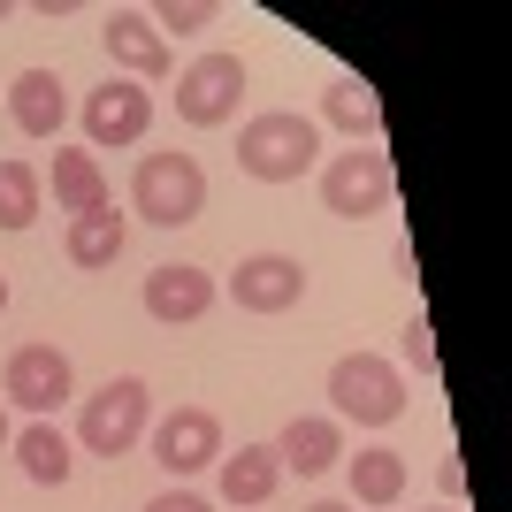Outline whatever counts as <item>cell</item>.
<instances>
[{"mask_svg": "<svg viewBox=\"0 0 512 512\" xmlns=\"http://www.w3.org/2000/svg\"><path fill=\"white\" fill-rule=\"evenodd\" d=\"M8 436H16V428H8V398H0V451H8Z\"/></svg>", "mask_w": 512, "mask_h": 512, "instance_id": "27", "label": "cell"}, {"mask_svg": "<svg viewBox=\"0 0 512 512\" xmlns=\"http://www.w3.org/2000/svg\"><path fill=\"white\" fill-rule=\"evenodd\" d=\"M39 207H46V176L8 153V161H0V230H31Z\"/></svg>", "mask_w": 512, "mask_h": 512, "instance_id": "21", "label": "cell"}, {"mask_svg": "<svg viewBox=\"0 0 512 512\" xmlns=\"http://www.w3.org/2000/svg\"><path fill=\"white\" fill-rule=\"evenodd\" d=\"M306 260H291V253H245L230 268V299H237V314H291V306L306 299Z\"/></svg>", "mask_w": 512, "mask_h": 512, "instance_id": "10", "label": "cell"}, {"mask_svg": "<svg viewBox=\"0 0 512 512\" xmlns=\"http://www.w3.org/2000/svg\"><path fill=\"white\" fill-rule=\"evenodd\" d=\"M329 421H360V428H390L398 413H406V375L390 360H375V352H344L337 367H329Z\"/></svg>", "mask_w": 512, "mask_h": 512, "instance_id": "5", "label": "cell"}, {"mask_svg": "<svg viewBox=\"0 0 512 512\" xmlns=\"http://www.w3.org/2000/svg\"><path fill=\"white\" fill-rule=\"evenodd\" d=\"M146 512H214V497H199V490H184V482H176V490H161Z\"/></svg>", "mask_w": 512, "mask_h": 512, "instance_id": "25", "label": "cell"}, {"mask_svg": "<svg viewBox=\"0 0 512 512\" xmlns=\"http://www.w3.org/2000/svg\"><path fill=\"white\" fill-rule=\"evenodd\" d=\"M130 207H138V222H153V230H184V222L207 214V169H199L192 153H176V146L138 153Z\"/></svg>", "mask_w": 512, "mask_h": 512, "instance_id": "3", "label": "cell"}, {"mask_svg": "<svg viewBox=\"0 0 512 512\" xmlns=\"http://www.w3.org/2000/svg\"><path fill=\"white\" fill-rule=\"evenodd\" d=\"M0 398L23 406L31 421H54V413L77 398V367H69L62 344H16V352H8V375H0Z\"/></svg>", "mask_w": 512, "mask_h": 512, "instance_id": "6", "label": "cell"}, {"mask_svg": "<svg viewBox=\"0 0 512 512\" xmlns=\"http://www.w3.org/2000/svg\"><path fill=\"white\" fill-rule=\"evenodd\" d=\"M0 314H8V276H0Z\"/></svg>", "mask_w": 512, "mask_h": 512, "instance_id": "28", "label": "cell"}, {"mask_svg": "<svg viewBox=\"0 0 512 512\" xmlns=\"http://www.w3.org/2000/svg\"><path fill=\"white\" fill-rule=\"evenodd\" d=\"M46 184H54V207H62L69 222H77V214H100V207H115V199H107V176H100V161H92L85 146H54V176H46Z\"/></svg>", "mask_w": 512, "mask_h": 512, "instance_id": "17", "label": "cell"}, {"mask_svg": "<svg viewBox=\"0 0 512 512\" xmlns=\"http://www.w3.org/2000/svg\"><path fill=\"white\" fill-rule=\"evenodd\" d=\"M146 444H153V467L161 474H207L214 459H222V421H214L207 406H176V413H161V421L146 428Z\"/></svg>", "mask_w": 512, "mask_h": 512, "instance_id": "8", "label": "cell"}, {"mask_svg": "<svg viewBox=\"0 0 512 512\" xmlns=\"http://www.w3.org/2000/svg\"><path fill=\"white\" fill-rule=\"evenodd\" d=\"M146 130H153V92L146 85H130V77H107L100 92H85V138L92 153H123V146H146Z\"/></svg>", "mask_w": 512, "mask_h": 512, "instance_id": "9", "label": "cell"}, {"mask_svg": "<svg viewBox=\"0 0 512 512\" xmlns=\"http://www.w3.org/2000/svg\"><path fill=\"white\" fill-rule=\"evenodd\" d=\"M214 299H222V283H214L207 268H192V260H161V268L146 276V314L161 321V329H192V321H207Z\"/></svg>", "mask_w": 512, "mask_h": 512, "instance_id": "12", "label": "cell"}, {"mask_svg": "<svg viewBox=\"0 0 512 512\" xmlns=\"http://www.w3.org/2000/svg\"><path fill=\"white\" fill-rule=\"evenodd\" d=\"M0 23H8V0H0Z\"/></svg>", "mask_w": 512, "mask_h": 512, "instance_id": "30", "label": "cell"}, {"mask_svg": "<svg viewBox=\"0 0 512 512\" xmlns=\"http://www.w3.org/2000/svg\"><path fill=\"white\" fill-rule=\"evenodd\" d=\"M153 31H176V39H199V31H214L222 23V0H169V8H146Z\"/></svg>", "mask_w": 512, "mask_h": 512, "instance_id": "22", "label": "cell"}, {"mask_svg": "<svg viewBox=\"0 0 512 512\" xmlns=\"http://www.w3.org/2000/svg\"><path fill=\"white\" fill-rule=\"evenodd\" d=\"M123 245H130V222H123L115 207L77 214V222H69V237H62L69 268H115V260H123Z\"/></svg>", "mask_w": 512, "mask_h": 512, "instance_id": "20", "label": "cell"}, {"mask_svg": "<svg viewBox=\"0 0 512 512\" xmlns=\"http://www.w3.org/2000/svg\"><path fill=\"white\" fill-rule=\"evenodd\" d=\"M428 512H467V505H428Z\"/></svg>", "mask_w": 512, "mask_h": 512, "instance_id": "29", "label": "cell"}, {"mask_svg": "<svg viewBox=\"0 0 512 512\" xmlns=\"http://www.w3.org/2000/svg\"><path fill=\"white\" fill-rule=\"evenodd\" d=\"M0 100H8V123H16L23 138H62V123H69V92H62L54 69H23Z\"/></svg>", "mask_w": 512, "mask_h": 512, "instance_id": "15", "label": "cell"}, {"mask_svg": "<svg viewBox=\"0 0 512 512\" xmlns=\"http://www.w3.org/2000/svg\"><path fill=\"white\" fill-rule=\"evenodd\" d=\"M276 459H283V474H329V467H344V459H352V451H344V421H329V413H291L283 436H276Z\"/></svg>", "mask_w": 512, "mask_h": 512, "instance_id": "14", "label": "cell"}, {"mask_svg": "<svg viewBox=\"0 0 512 512\" xmlns=\"http://www.w3.org/2000/svg\"><path fill=\"white\" fill-rule=\"evenodd\" d=\"M436 490H444V505H467V467H459V459H436Z\"/></svg>", "mask_w": 512, "mask_h": 512, "instance_id": "24", "label": "cell"}, {"mask_svg": "<svg viewBox=\"0 0 512 512\" xmlns=\"http://www.w3.org/2000/svg\"><path fill=\"white\" fill-rule=\"evenodd\" d=\"M100 46H107V62L123 69L130 85H161V77L176 69L169 39L153 31V16H146V8H115V16L100 23Z\"/></svg>", "mask_w": 512, "mask_h": 512, "instance_id": "11", "label": "cell"}, {"mask_svg": "<svg viewBox=\"0 0 512 512\" xmlns=\"http://www.w3.org/2000/svg\"><path fill=\"white\" fill-rule=\"evenodd\" d=\"M8 451H16V467L39 482V490H62L69 474H77V451H69V436L54 421H31V428H16L8 436Z\"/></svg>", "mask_w": 512, "mask_h": 512, "instance_id": "18", "label": "cell"}, {"mask_svg": "<svg viewBox=\"0 0 512 512\" xmlns=\"http://www.w3.org/2000/svg\"><path fill=\"white\" fill-rule=\"evenodd\" d=\"M398 360H406L421 383H436V329H428V306L406 321V329H398Z\"/></svg>", "mask_w": 512, "mask_h": 512, "instance_id": "23", "label": "cell"}, {"mask_svg": "<svg viewBox=\"0 0 512 512\" xmlns=\"http://www.w3.org/2000/svg\"><path fill=\"white\" fill-rule=\"evenodd\" d=\"M237 169L253 184H299V176L321 169V123L299 115V107H268L237 130Z\"/></svg>", "mask_w": 512, "mask_h": 512, "instance_id": "1", "label": "cell"}, {"mask_svg": "<svg viewBox=\"0 0 512 512\" xmlns=\"http://www.w3.org/2000/svg\"><path fill=\"white\" fill-rule=\"evenodd\" d=\"M306 512H360V505H344V497H314Z\"/></svg>", "mask_w": 512, "mask_h": 512, "instance_id": "26", "label": "cell"}, {"mask_svg": "<svg viewBox=\"0 0 512 512\" xmlns=\"http://www.w3.org/2000/svg\"><path fill=\"white\" fill-rule=\"evenodd\" d=\"M321 207L337 222H375V214L398 207V161L390 146H352L321 161Z\"/></svg>", "mask_w": 512, "mask_h": 512, "instance_id": "4", "label": "cell"}, {"mask_svg": "<svg viewBox=\"0 0 512 512\" xmlns=\"http://www.w3.org/2000/svg\"><path fill=\"white\" fill-rule=\"evenodd\" d=\"M153 428V390L146 375H107L92 398H77V444L92 459H130Z\"/></svg>", "mask_w": 512, "mask_h": 512, "instance_id": "2", "label": "cell"}, {"mask_svg": "<svg viewBox=\"0 0 512 512\" xmlns=\"http://www.w3.org/2000/svg\"><path fill=\"white\" fill-rule=\"evenodd\" d=\"M276 490H283L276 444H237V451H222V459H214V497H222V505L253 512V505H268Z\"/></svg>", "mask_w": 512, "mask_h": 512, "instance_id": "13", "label": "cell"}, {"mask_svg": "<svg viewBox=\"0 0 512 512\" xmlns=\"http://www.w3.org/2000/svg\"><path fill=\"white\" fill-rule=\"evenodd\" d=\"M245 107V62L237 54H199L192 69H176V115L192 130H222Z\"/></svg>", "mask_w": 512, "mask_h": 512, "instance_id": "7", "label": "cell"}, {"mask_svg": "<svg viewBox=\"0 0 512 512\" xmlns=\"http://www.w3.org/2000/svg\"><path fill=\"white\" fill-rule=\"evenodd\" d=\"M344 474H352V497H344V505H360V512H383V505L406 497V451L367 444L360 459H344Z\"/></svg>", "mask_w": 512, "mask_h": 512, "instance_id": "19", "label": "cell"}, {"mask_svg": "<svg viewBox=\"0 0 512 512\" xmlns=\"http://www.w3.org/2000/svg\"><path fill=\"white\" fill-rule=\"evenodd\" d=\"M314 123L344 130L352 146H383V100H375L367 77H337V85L321 92V115H314Z\"/></svg>", "mask_w": 512, "mask_h": 512, "instance_id": "16", "label": "cell"}]
</instances>
